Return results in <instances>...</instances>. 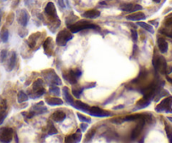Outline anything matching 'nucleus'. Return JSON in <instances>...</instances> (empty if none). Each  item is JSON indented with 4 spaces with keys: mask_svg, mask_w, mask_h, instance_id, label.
<instances>
[{
    "mask_svg": "<svg viewBox=\"0 0 172 143\" xmlns=\"http://www.w3.org/2000/svg\"><path fill=\"white\" fill-rule=\"evenodd\" d=\"M100 15V12L96 10H89L82 14V17L85 19H96Z\"/></svg>",
    "mask_w": 172,
    "mask_h": 143,
    "instance_id": "obj_15",
    "label": "nucleus"
},
{
    "mask_svg": "<svg viewBox=\"0 0 172 143\" xmlns=\"http://www.w3.org/2000/svg\"><path fill=\"white\" fill-rule=\"evenodd\" d=\"M46 103L51 106H57V105H63V101L59 98H48L46 100Z\"/></svg>",
    "mask_w": 172,
    "mask_h": 143,
    "instance_id": "obj_21",
    "label": "nucleus"
},
{
    "mask_svg": "<svg viewBox=\"0 0 172 143\" xmlns=\"http://www.w3.org/2000/svg\"><path fill=\"white\" fill-rule=\"evenodd\" d=\"M131 36H132V39L134 42H136L139 39V35H138V32L136 29H131Z\"/></svg>",
    "mask_w": 172,
    "mask_h": 143,
    "instance_id": "obj_36",
    "label": "nucleus"
},
{
    "mask_svg": "<svg viewBox=\"0 0 172 143\" xmlns=\"http://www.w3.org/2000/svg\"><path fill=\"white\" fill-rule=\"evenodd\" d=\"M138 25H139L140 27H142L143 29L147 30V31H149V33H151V34H154V28H153L152 25H150L149 24H147L145 22H143V21H139L138 23H137Z\"/></svg>",
    "mask_w": 172,
    "mask_h": 143,
    "instance_id": "obj_25",
    "label": "nucleus"
},
{
    "mask_svg": "<svg viewBox=\"0 0 172 143\" xmlns=\"http://www.w3.org/2000/svg\"><path fill=\"white\" fill-rule=\"evenodd\" d=\"M7 55H8L7 50H3L2 52H0V62H4V60H5L7 57Z\"/></svg>",
    "mask_w": 172,
    "mask_h": 143,
    "instance_id": "obj_38",
    "label": "nucleus"
},
{
    "mask_svg": "<svg viewBox=\"0 0 172 143\" xmlns=\"http://www.w3.org/2000/svg\"><path fill=\"white\" fill-rule=\"evenodd\" d=\"M153 1H154V3H160V1H161V0H153Z\"/></svg>",
    "mask_w": 172,
    "mask_h": 143,
    "instance_id": "obj_47",
    "label": "nucleus"
},
{
    "mask_svg": "<svg viewBox=\"0 0 172 143\" xmlns=\"http://www.w3.org/2000/svg\"><path fill=\"white\" fill-rule=\"evenodd\" d=\"M82 75V72L80 71L79 68L73 69V70H70L67 72L66 74L63 73V77L65 78V80L69 83L70 84L75 85L78 83L79 78H80V76Z\"/></svg>",
    "mask_w": 172,
    "mask_h": 143,
    "instance_id": "obj_5",
    "label": "nucleus"
},
{
    "mask_svg": "<svg viewBox=\"0 0 172 143\" xmlns=\"http://www.w3.org/2000/svg\"><path fill=\"white\" fill-rule=\"evenodd\" d=\"M34 0H25V3L26 4V5H30V3L33 2Z\"/></svg>",
    "mask_w": 172,
    "mask_h": 143,
    "instance_id": "obj_45",
    "label": "nucleus"
},
{
    "mask_svg": "<svg viewBox=\"0 0 172 143\" xmlns=\"http://www.w3.org/2000/svg\"><path fill=\"white\" fill-rule=\"evenodd\" d=\"M166 134H167V137H168V138H169L170 142L172 143V133L169 130H168L167 126H166Z\"/></svg>",
    "mask_w": 172,
    "mask_h": 143,
    "instance_id": "obj_43",
    "label": "nucleus"
},
{
    "mask_svg": "<svg viewBox=\"0 0 172 143\" xmlns=\"http://www.w3.org/2000/svg\"><path fill=\"white\" fill-rule=\"evenodd\" d=\"M68 28L69 29L70 31L72 33H77L80 32L81 30L84 29H96L98 30L100 29V27L98 25H96L95 24H92L89 22V21H86V20H80L76 23H73L72 25L68 26Z\"/></svg>",
    "mask_w": 172,
    "mask_h": 143,
    "instance_id": "obj_1",
    "label": "nucleus"
},
{
    "mask_svg": "<svg viewBox=\"0 0 172 143\" xmlns=\"http://www.w3.org/2000/svg\"><path fill=\"white\" fill-rule=\"evenodd\" d=\"M77 116L78 118L80 119V121H82V122H85V123H91V119L89 117H86L85 115H84L82 114H80V113H77Z\"/></svg>",
    "mask_w": 172,
    "mask_h": 143,
    "instance_id": "obj_33",
    "label": "nucleus"
},
{
    "mask_svg": "<svg viewBox=\"0 0 172 143\" xmlns=\"http://www.w3.org/2000/svg\"><path fill=\"white\" fill-rule=\"evenodd\" d=\"M165 24H166V25H172V14L170 16H168L166 18Z\"/></svg>",
    "mask_w": 172,
    "mask_h": 143,
    "instance_id": "obj_41",
    "label": "nucleus"
},
{
    "mask_svg": "<svg viewBox=\"0 0 172 143\" xmlns=\"http://www.w3.org/2000/svg\"><path fill=\"white\" fill-rule=\"evenodd\" d=\"M81 131H82L81 129H78L76 132L73 134L75 142H80V141H81V138H82V132H81Z\"/></svg>",
    "mask_w": 172,
    "mask_h": 143,
    "instance_id": "obj_35",
    "label": "nucleus"
},
{
    "mask_svg": "<svg viewBox=\"0 0 172 143\" xmlns=\"http://www.w3.org/2000/svg\"><path fill=\"white\" fill-rule=\"evenodd\" d=\"M2 14H2V11L0 10V23H1V19H2Z\"/></svg>",
    "mask_w": 172,
    "mask_h": 143,
    "instance_id": "obj_48",
    "label": "nucleus"
},
{
    "mask_svg": "<svg viewBox=\"0 0 172 143\" xmlns=\"http://www.w3.org/2000/svg\"><path fill=\"white\" fill-rule=\"evenodd\" d=\"M43 88H44V83H43L42 79H37L32 84V89L34 92L38 91Z\"/></svg>",
    "mask_w": 172,
    "mask_h": 143,
    "instance_id": "obj_23",
    "label": "nucleus"
},
{
    "mask_svg": "<svg viewBox=\"0 0 172 143\" xmlns=\"http://www.w3.org/2000/svg\"><path fill=\"white\" fill-rule=\"evenodd\" d=\"M0 36H1V41L3 43H6L9 41V31H8V29H3V30L1 31Z\"/></svg>",
    "mask_w": 172,
    "mask_h": 143,
    "instance_id": "obj_30",
    "label": "nucleus"
},
{
    "mask_svg": "<svg viewBox=\"0 0 172 143\" xmlns=\"http://www.w3.org/2000/svg\"><path fill=\"white\" fill-rule=\"evenodd\" d=\"M167 27L165 28V29H161V33L165 34L166 36H169V37H171L172 38V25H166Z\"/></svg>",
    "mask_w": 172,
    "mask_h": 143,
    "instance_id": "obj_31",
    "label": "nucleus"
},
{
    "mask_svg": "<svg viewBox=\"0 0 172 143\" xmlns=\"http://www.w3.org/2000/svg\"><path fill=\"white\" fill-rule=\"evenodd\" d=\"M153 66L155 72H159L161 74H165L167 72V63L166 59L163 56H159L154 54L153 57Z\"/></svg>",
    "mask_w": 172,
    "mask_h": 143,
    "instance_id": "obj_2",
    "label": "nucleus"
},
{
    "mask_svg": "<svg viewBox=\"0 0 172 143\" xmlns=\"http://www.w3.org/2000/svg\"><path fill=\"white\" fill-rule=\"evenodd\" d=\"M7 110H0V125H2L7 116Z\"/></svg>",
    "mask_w": 172,
    "mask_h": 143,
    "instance_id": "obj_37",
    "label": "nucleus"
},
{
    "mask_svg": "<svg viewBox=\"0 0 172 143\" xmlns=\"http://www.w3.org/2000/svg\"><path fill=\"white\" fill-rule=\"evenodd\" d=\"M127 20H131V21H141L143 20H145L146 16L143 12H134L130 15H127L126 17Z\"/></svg>",
    "mask_w": 172,
    "mask_h": 143,
    "instance_id": "obj_13",
    "label": "nucleus"
},
{
    "mask_svg": "<svg viewBox=\"0 0 172 143\" xmlns=\"http://www.w3.org/2000/svg\"><path fill=\"white\" fill-rule=\"evenodd\" d=\"M44 79L49 86H55V85H61L62 81L59 77L56 74V72L53 70L44 72L42 73Z\"/></svg>",
    "mask_w": 172,
    "mask_h": 143,
    "instance_id": "obj_4",
    "label": "nucleus"
},
{
    "mask_svg": "<svg viewBox=\"0 0 172 143\" xmlns=\"http://www.w3.org/2000/svg\"><path fill=\"white\" fill-rule=\"evenodd\" d=\"M95 134H96V130L95 129H91V130H89L87 134H86V137H85V142H89L90 141L93 139V137L95 136Z\"/></svg>",
    "mask_w": 172,
    "mask_h": 143,
    "instance_id": "obj_32",
    "label": "nucleus"
},
{
    "mask_svg": "<svg viewBox=\"0 0 172 143\" xmlns=\"http://www.w3.org/2000/svg\"><path fill=\"white\" fill-rule=\"evenodd\" d=\"M73 107L75 108V109H77V110H79L84 111V112H86V113H88L89 109H90V106H89V105L84 104L82 101L80 100L74 101V105H73Z\"/></svg>",
    "mask_w": 172,
    "mask_h": 143,
    "instance_id": "obj_18",
    "label": "nucleus"
},
{
    "mask_svg": "<svg viewBox=\"0 0 172 143\" xmlns=\"http://www.w3.org/2000/svg\"><path fill=\"white\" fill-rule=\"evenodd\" d=\"M47 132H48V135H55V134H57V130L56 127L54 126V125L51 121L48 122Z\"/></svg>",
    "mask_w": 172,
    "mask_h": 143,
    "instance_id": "obj_29",
    "label": "nucleus"
},
{
    "mask_svg": "<svg viewBox=\"0 0 172 143\" xmlns=\"http://www.w3.org/2000/svg\"><path fill=\"white\" fill-rule=\"evenodd\" d=\"M29 99V97L28 95L25 93L24 91H20L19 94H18V102L19 103H24Z\"/></svg>",
    "mask_w": 172,
    "mask_h": 143,
    "instance_id": "obj_28",
    "label": "nucleus"
},
{
    "mask_svg": "<svg viewBox=\"0 0 172 143\" xmlns=\"http://www.w3.org/2000/svg\"><path fill=\"white\" fill-rule=\"evenodd\" d=\"M30 14L28 13V11L26 10H21L19 13V15H18V22L20 25H21L22 26H26L29 20H30Z\"/></svg>",
    "mask_w": 172,
    "mask_h": 143,
    "instance_id": "obj_11",
    "label": "nucleus"
},
{
    "mask_svg": "<svg viewBox=\"0 0 172 143\" xmlns=\"http://www.w3.org/2000/svg\"><path fill=\"white\" fill-rule=\"evenodd\" d=\"M143 117H144V114H130V115H127L124 118V121H135V120H139Z\"/></svg>",
    "mask_w": 172,
    "mask_h": 143,
    "instance_id": "obj_24",
    "label": "nucleus"
},
{
    "mask_svg": "<svg viewBox=\"0 0 172 143\" xmlns=\"http://www.w3.org/2000/svg\"><path fill=\"white\" fill-rule=\"evenodd\" d=\"M123 108H124V105H123V104H122V105H119V106L114 107L113 109H114V110H119V109H123Z\"/></svg>",
    "mask_w": 172,
    "mask_h": 143,
    "instance_id": "obj_46",
    "label": "nucleus"
},
{
    "mask_svg": "<svg viewBox=\"0 0 172 143\" xmlns=\"http://www.w3.org/2000/svg\"><path fill=\"white\" fill-rule=\"evenodd\" d=\"M111 122L116 124H122L123 122H124V119L123 118H116V119H113V120H111Z\"/></svg>",
    "mask_w": 172,
    "mask_h": 143,
    "instance_id": "obj_40",
    "label": "nucleus"
},
{
    "mask_svg": "<svg viewBox=\"0 0 172 143\" xmlns=\"http://www.w3.org/2000/svg\"><path fill=\"white\" fill-rule=\"evenodd\" d=\"M80 129L82 131H85L86 129L88 128V123H85V122H84V123H81L80 124Z\"/></svg>",
    "mask_w": 172,
    "mask_h": 143,
    "instance_id": "obj_42",
    "label": "nucleus"
},
{
    "mask_svg": "<svg viewBox=\"0 0 172 143\" xmlns=\"http://www.w3.org/2000/svg\"><path fill=\"white\" fill-rule=\"evenodd\" d=\"M120 10H123L124 12L128 13H134L136 11L143 10V7L139 4H133V3H125L120 6Z\"/></svg>",
    "mask_w": 172,
    "mask_h": 143,
    "instance_id": "obj_10",
    "label": "nucleus"
},
{
    "mask_svg": "<svg viewBox=\"0 0 172 143\" xmlns=\"http://www.w3.org/2000/svg\"><path fill=\"white\" fill-rule=\"evenodd\" d=\"M45 13L51 18H54L55 20H57L56 7L54 5V3H52V2H49L46 4V8H45Z\"/></svg>",
    "mask_w": 172,
    "mask_h": 143,
    "instance_id": "obj_12",
    "label": "nucleus"
},
{
    "mask_svg": "<svg viewBox=\"0 0 172 143\" xmlns=\"http://www.w3.org/2000/svg\"><path fill=\"white\" fill-rule=\"evenodd\" d=\"M14 131L11 128L3 127L0 129V141L1 142H10L13 139Z\"/></svg>",
    "mask_w": 172,
    "mask_h": 143,
    "instance_id": "obj_7",
    "label": "nucleus"
},
{
    "mask_svg": "<svg viewBox=\"0 0 172 143\" xmlns=\"http://www.w3.org/2000/svg\"><path fill=\"white\" fill-rule=\"evenodd\" d=\"M39 36H40V34H39V33H35V34H33V35H31V36H30V38L28 40L27 43H28V45H29V46H30V48H33L34 46H36Z\"/></svg>",
    "mask_w": 172,
    "mask_h": 143,
    "instance_id": "obj_22",
    "label": "nucleus"
},
{
    "mask_svg": "<svg viewBox=\"0 0 172 143\" xmlns=\"http://www.w3.org/2000/svg\"><path fill=\"white\" fill-rule=\"evenodd\" d=\"M167 119H168V120H169L170 121H171V122H172V117H168V118H167Z\"/></svg>",
    "mask_w": 172,
    "mask_h": 143,
    "instance_id": "obj_49",
    "label": "nucleus"
},
{
    "mask_svg": "<svg viewBox=\"0 0 172 143\" xmlns=\"http://www.w3.org/2000/svg\"><path fill=\"white\" fill-rule=\"evenodd\" d=\"M145 123H146V120H145V115H144V117L142 118V119H140V120H139V123L137 124L136 127L133 129V130H132V135H131L132 139H135V138H137V137H139V135L141 134V132H142L143 130V128H144Z\"/></svg>",
    "mask_w": 172,
    "mask_h": 143,
    "instance_id": "obj_9",
    "label": "nucleus"
},
{
    "mask_svg": "<svg viewBox=\"0 0 172 143\" xmlns=\"http://www.w3.org/2000/svg\"><path fill=\"white\" fill-rule=\"evenodd\" d=\"M51 118H52V120H54L55 122L59 123V122H62V121H63V120L66 119V114H65L63 111L57 110L52 114Z\"/></svg>",
    "mask_w": 172,
    "mask_h": 143,
    "instance_id": "obj_14",
    "label": "nucleus"
},
{
    "mask_svg": "<svg viewBox=\"0 0 172 143\" xmlns=\"http://www.w3.org/2000/svg\"><path fill=\"white\" fill-rule=\"evenodd\" d=\"M57 3L61 8H65V3H64V0H57Z\"/></svg>",
    "mask_w": 172,
    "mask_h": 143,
    "instance_id": "obj_44",
    "label": "nucleus"
},
{
    "mask_svg": "<svg viewBox=\"0 0 172 143\" xmlns=\"http://www.w3.org/2000/svg\"><path fill=\"white\" fill-rule=\"evenodd\" d=\"M73 33L71 31H68V29H63L59 31V33L57 35L56 38V43L57 45L60 46H65L67 43L69 41L73 39Z\"/></svg>",
    "mask_w": 172,
    "mask_h": 143,
    "instance_id": "obj_3",
    "label": "nucleus"
},
{
    "mask_svg": "<svg viewBox=\"0 0 172 143\" xmlns=\"http://www.w3.org/2000/svg\"><path fill=\"white\" fill-rule=\"evenodd\" d=\"M17 56L16 53L14 52H11V55L9 59V62H8V71H12L14 68V66L16 64Z\"/></svg>",
    "mask_w": 172,
    "mask_h": 143,
    "instance_id": "obj_20",
    "label": "nucleus"
},
{
    "mask_svg": "<svg viewBox=\"0 0 172 143\" xmlns=\"http://www.w3.org/2000/svg\"><path fill=\"white\" fill-rule=\"evenodd\" d=\"M157 43H158V47H159L160 52H162V53L167 52V51H168V43L166 40L162 37H159L157 40Z\"/></svg>",
    "mask_w": 172,
    "mask_h": 143,
    "instance_id": "obj_19",
    "label": "nucleus"
},
{
    "mask_svg": "<svg viewBox=\"0 0 172 143\" xmlns=\"http://www.w3.org/2000/svg\"><path fill=\"white\" fill-rule=\"evenodd\" d=\"M49 93L51 95H55V96H59L60 95V88L56 87V86H51L49 89Z\"/></svg>",
    "mask_w": 172,
    "mask_h": 143,
    "instance_id": "obj_34",
    "label": "nucleus"
},
{
    "mask_svg": "<svg viewBox=\"0 0 172 143\" xmlns=\"http://www.w3.org/2000/svg\"><path fill=\"white\" fill-rule=\"evenodd\" d=\"M88 114L91 116H95V117H109L111 115V113H110L109 111L104 110L102 109L99 107H90Z\"/></svg>",
    "mask_w": 172,
    "mask_h": 143,
    "instance_id": "obj_8",
    "label": "nucleus"
},
{
    "mask_svg": "<svg viewBox=\"0 0 172 143\" xmlns=\"http://www.w3.org/2000/svg\"><path fill=\"white\" fill-rule=\"evenodd\" d=\"M63 95L64 99H65V100L67 101V103H68L71 106H73V105H74V100H73V96L70 94L69 89H68V87H63Z\"/></svg>",
    "mask_w": 172,
    "mask_h": 143,
    "instance_id": "obj_16",
    "label": "nucleus"
},
{
    "mask_svg": "<svg viewBox=\"0 0 172 143\" xmlns=\"http://www.w3.org/2000/svg\"><path fill=\"white\" fill-rule=\"evenodd\" d=\"M43 47H44V50H45V52L47 54V52H49L52 51V47H53V41H52V39L48 37L47 39L45 41V42L43 44Z\"/></svg>",
    "mask_w": 172,
    "mask_h": 143,
    "instance_id": "obj_26",
    "label": "nucleus"
},
{
    "mask_svg": "<svg viewBox=\"0 0 172 143\" xmlns=\"http://www.w3.org/2000/svg\"><path fill=\"white\" fill-rule=\"evenodd\" d=\"M172 97L166 98L163 99L155 107V111L158 113L166 112V113H172Z\"/></svg>",
    "mask_w": 172,
    "mask_h": 143,
    "instance_id": "obj_6",
    "label": "nucleus"
},
{
    "mask_svg": "<svg viewBox=\"0 0 172 143\" xmlns=\"http://www.w3.org/2000/svg\"><path fill=\"white\" fill-rule=\"evenodd\" d=\"M151 103V99H149L148 98L143 97L139 100L136 104V109L135 110H141V109H144V108L148 107Z\"/></svg>",
    "mask_w": 172,
    "mask_h": 143,
    "instance_id": "obj_17",
    "label": "nucleus"
},
{
    "mask_svg": "<svg viewBox=\"0 0 172 143\" xmlns=\"http://www.w3.org/2000/svg\"><path fill=\"white\" fill-rule=\"evenodd\" d=\"M84 88H81V87H78V86H76V87H73V88H72V94H73V95L75 98H77V99H80V95H81V94L83 93L84 89Z\"/></svg>",
    "mask_w": 172,
    "mask_h": 143,
    "instance_id": "obj_27",
    "label": "nucleus"
},
{
    "mask_svg": "<svg viewBox=\"0 0 172 143\" xmlns=\"http://www.w3.org/2000/svg\"><path fill=\"white\" fill-rule=\"evenodd\" d=\"M65 142H68V143L75 142V140H74V136H73V134H72V135H69V136L66 137V138H65Z\"/></svg>",
    "mask_w": 172,
    "mask_h": 143,
    "instance_id": "obj_39",
    "label": "nucleus"
}]
</instances>
